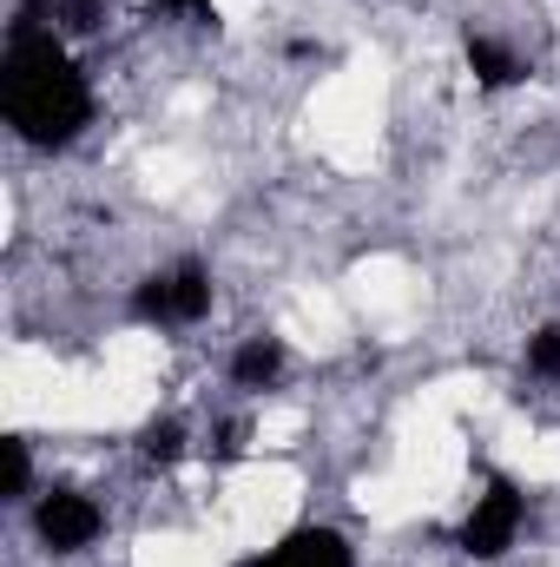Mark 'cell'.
<instances>
[{"label": "cell", "mask_w": 560, "mask_h": 567, "mask_svg": "<svg viewBox=\"0 0 560 567\" xmlns=\"http://www.w3.org/2000/svg\"><path fill=\"white\" fill-rule=\"evenodd\" d=\"M303 429H310V416H303L297 403H271V410L258 416V449H290Z\"/></svg>", "instance_id": "obj_8"}, {"label": "cell", "mask_w": 560, "mask_h": 567, "mask_svg": "<svg viewBox=\"0 0 560 567\" xmlns=\"http://www.w3.org/2000/svg\"><path fill=\"white\" fill-rule=\"evenodd\" d=\"M133 567H218V548L198 542V535L158 528V535H145L139 548H133Z\"/></svg>", "instance_id": "obj_5"}, {"label": "cell", "mask_w": 560, "mask_h": 567, "mask_svg": "<svg viewBox=\"0 0 560 567\" xmlns=\"http://www.w3.org/2000/svg\"><path fill=\"white\" fill-rule=\"evenodd\" d=\"M283 337L297 350H336L343 343V303L330 290H297V303L283 317Z\"/></svg>", "instance_id": "obj_3"}, {"label": "cell", "mask_w": 560, "mask_h": 567, "mask_svg": "<svg viewBox=\"0 0 560 567\" xmlns=\"http://www.w3.org/2000/svg\"><path fill=\"white\" fill-rule=\"evenodd\" d=\"M297 502H303V475H297L290 462H251V468H238V475L225 482L211 528H218L225 548L258 555V548H271L283 528H290Z\"/></svg>", "instance_id": "obj_1"}, {"label": "cell", "mask_w": 560, "mask_h": 567, "mask_svg": "<svg viewBox=\"0 0 560 567\" xmlns=\"http://www.w3.org/2000/svg\"><path fill=\"white\" fill-rule=\"evenodd\" d=\"M100 363H106V370H120V377L158 383V370H165V343H158L152 330H120V337H106Z\"/></svg>", "instance_id": "obj_4"}, {"label": "cell", "mask_w": 560, "mask_h": 567, "mask_svg": "<svg viewBox=\"0 0 560 567\" xmlns=\"http://www.w3.org/2000/svg\"><path fill=\"white\" fill-rule=\"evenodd\" d=\"M258 7H265V0H211V13H218V20H231V27L258 20Z\"/></svg>", "instance_id": "obj_9"}, {"label": "cell", "mask_w": 560, "mask_h": 567, "mask_svg": "<svg viewBox=\"0 0 560 567\" xmlns=\"http://www.w3.org/2000/svg\"><path fill=\"white\" fill-rule=\"evenodd\" d=\"M350 303H356L363 317H396V310L416 303V271H409L403 258H363V265L350 271Z\"/></svg>", "instance_id": "obj_2"}, {"label": "cell", "mask_w": 560, "mask_h": 567, "mask_svg": "<svg viewBox=\"0 0 560 567\" xmlns=\"http://www.w3.org/2000/svg\"><path fill=\"white\" fill-rule=\"evenodd\" d=\"M191 152H178V145H165V152H145L139 158V185L152 192V198H178L185 185H191Z\"/></svg>", "instance_id": "obj_6"}, {"label": "cell", "mask_w": 560, "mask_h": 567, "mask_svg": "<svg viewBox=\"0 0 560 567\" xmlns=\"http://www.w3.org/2000/svg\"><path fill=\"white\" fill-rule=\"evenodd\" d=\"M508 462L521 482H560V435H528Z\"/></svg>", "instance_id": "obj_7"}]
</instances>
